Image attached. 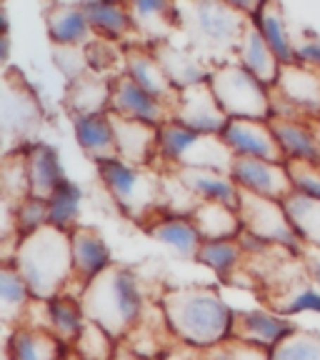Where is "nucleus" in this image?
Segmentation results:
<instances>
[{
  "instance_id": "0eeeda50",
  "label": "nucleus",
  "mask_w": 320,
  "mask_h": 360,
  "mask_svg": "<svg viewBox=\"0 0 320 360\" xmlns=\"http://www.w3.org/2000/svg\"><path fill=\"white\" fill-rule=\"evenodd\" d=\"M210 88L218 98L220 108L228 118H248V120H270V88H265L255 75H250L238 60L213 68L210 73Z\"/></svg>"
},
{
  "instance_id": "393cba45",
  "label": "nucleus",
  "mask_w": 320,
  "mask_h": 360,
  "mask_svg": "<svg viewBox=\"0 0 320 360\" xmlns=\"http://www.w3.org/2000/svg\"><path fill=\"white\" fill-rule=\"evenodd\" d=\"M143 231L153 238V240L163 243L165 248H170L175 255L186 260H196L198 250L203 245V238L198 233L193 218H186V215H168L160 213L153 223H148Z\"/></svg>"
},
{
  "instance_id": "4468645a",
  "label": "nucleus",
  "mask_w": 320,
  "mask_h": 360,
  "mask_svg": "<svg viewBox=\"0 0 320 360\" xmlns=\"http://www.w3.org/2000/svg\"><path fill=\"white\" fill-rule=\"evenodd\" d=\"M70 248H73V273H75L70 288H75V298H80V292L85 290V285L110 268L113 255L103 233L98 228H90V225H78L70 233ZM70 288H68V292H70Z\"/></svg>"
},
{
  "instance_id": "dca6fc26",
  "label": "nucleus",
  "mask_w": 320,
  "mask_h": 360,
  "mask_svg": "<svg viewBox=\"0 0 320 360\" xmlns=\"http://www.w3.org/2000/svg\"><path fill=\"white\" fill-rule=\"evenodd\" d=\"M128 8L138 43L151 48V51L158 48L160 43H168V40H175V35H180L175 3H165V0H135V3H128Z\"/></svg>"
},
{
  "instance_id": "39448f33",
  "label": "nucleus",
  "mask_w": 320,
  "mask_h": 360,
  "mask_svg": "<svg viewBox=\"0 0 320 360\" xmlns=\"http://www.w3.org/2000/svg\"><path fill=\"white\" fill-rule=\"evenodd\" d=\"M96 165L103 188L125 218L146 228L163 213V173L160 170L128 165L120 158L103 160Z\"/></svg>"
},
{
  "instance_id": "473e14b6",
  "label": "nucleus",
  "mask_w": 320,
  "mask_h": 360,
  "mask_svg": "<svg viewBox=\"0 0 320 360\" xmlns=\"http://www.w3.org/2000/svg\"><path fill=\"white\" fill-rule=\"evenodd\" d=\"M205 240H238L243 233V220L236 208H228L223 202H200L191 215Z\"/></svg>"
},
{
  "instance_id": "f257e3e1",
  "label": "nucleus",
  "mask_w": 320,
  "mask_h": 360,
  "mask_svg": "<svg viewBox=\"0 0 320 360\" xmlns=\"http://www.w3.org/2000/svg\"><path fill=\"white\" fill-rule=\"evenodd\" d=\"M160 310L178 343L208 350L233 338L236 313L215 288L183 285L160 292Z\"/></svg>"
},
{
  "instance_id": "bb28decb",
  "label": "nucleus",
  "mask_w": 320,
  "mask_h": 360,
  "mask_svg": "<svg viewBox=\"0 0 320 360\" xmlns=\"http://www.w3.org/2000/svg\"><path fill=\"white\" fill-rule=\"evenodd\" d=\"M268 308L283 318H293L300 313H320V290L313 285L308 273L295 276L276 288L263 290Z\"/></svg>"
},
{
  "instance_id": "aec40b11",
  "label": "nucleus",
  "mask_w": 320,
  "mask_h": 360,
  "mask_svg": "<svg viewBox=\"0 0 320 360\" xmlns=\"http://www.w3.org/2000/svg\"><path fill=\"white\" fill-rule=\"evenodd\" d=\"M45 28H48V38L56 48L85 51L96 40L83 3H51L45 8Z\"/></svg>"
},
{
  "instance_id": "9b49d317",
  "label": "nucleus",
  "mask_w": 320,
  "mask_h": 360,
  "mask_svg": "<svg viewBox=\"0 0 320 360\" xmlns=\"http://www.w3.org/2000/svg\"><path fill=\"white\" fill-rule=\"evenodd\" d=\"M173 120L191 130H198V133L223 135L231 118L223 112L210 83H198L180 90L178 103L173 108Z\"/></svg>"
},
{
  "instance_id": "5701e85b",
  "label": "nucleus",
  "mask_w": 320,
  "mask_h": 360,
  "mask_svg": "<svg viewBox=\"0 0 320 360\" xmlns=\"http://www.w3.org/2000/svg\"><path fill=\"white\" fill-rule=\"evenodd\" d=\"M173 173L186 183V188L200 202H223L236 210L241 205V188L231 173L213 168H183L173 170Z\"/></svg>"
},
{
  "instance_id": "7ed1b4c3",
  "label": "nucleus",
  "mask_w": 320,
  "mask_h": 360,
  "mask_svg": "<svg viewBox=\"0 0 320 360\" xmlns=\"http://www.w3.org/2000/svg\"><path fill=\"white\" fill-rule=\"evenodd\" d=\"M78 300L85 318L110 333L118 343L143 321L151 305L135 270L118 263H113L96 281H90Z\"/></svg>"
},
{
  "instance_id": "7c9ffc66",
  "label": "nucleus",
  "mask_w": 320,
  "mask_h": 360,
  "mask_svg": "<svg viewBox=\"0 0 320 360\" xmlns=\"http://www.w3.org/2000/svg\"><path fill=\"white\" fill-rule=\"evenodd\" d=\"M73 130H75V141H78L80 150H83L90 160L103 163V160L118 158L110 112L78 115V118H73Z\"/></svg>"
},
{
  "instance_id": "cd10ccee",
  "label": "nucleus",
  "mask_w": 320,
  "mask_h": 360,
  "mask_svg": "<svg viewBox=\"0 0 320 360\" xmlns=\"http://www.w3.org/2000/svg\"><path fill=\"white\" fill-rule=\"evenodd\" d=\"M25 155H28L30 198L48 200V198L68 180L65 173H63L60 155H58V150L53 146L40 143V141L25 146Z\"/></svg>"
},
{
  "instance_id": "2f4dec72",
  "label": "nucleus",
  "mask_w": 320,
  "mask_h": 360,
  "mask_svg": "<svg viewBox=\"0 0 320 360\" xmlns=\"http://www.w3.org/2000/svg\"><path fill=\"white\" fill-rule=\"evenodd\" d=\"M236 60L245 68L248 73L255 75L265 88H273V85L278 83V75H281L283 65L276 58V53L270 51V45L265 43V38L260 35V30L255 28L253 20H250L245 35H243Z\"/></svg>"
},
{
  "instance_id": "2eb2a0df",
  "label": "nucleus",
  "mask_w": 320,
  "mask_h": 360,
  "mask_svg": "<svg viewBox=\"0 0 320 360\" xmlns=\"http://www.w3.org/2000/svg\"><path fill=\"white\" fill-rule=\"evenodd\" d=\"M110 112H115L120 118L155 125V128L173 120V110L165 103H160L151 93H146L141 85H135L125 73L113 80Z\"/></svg>"
},
{
  "instance_id": "9d476101",
  "label": "nucleus",
  "mask_w": 320,
  "mask_h": 360,
  "mask_svg": "<svg viewBox=\"0 0 320 360\" xmlns=\"http://www.w3.org/2000/svg\"><path fill=\"white\" fill-rule=\"evenodd\" d=\"M270 96L288 105L290 120L318 123L320 120V70L300 63L283 65L278 83L270 88Z\"/></svg>"
},
{
  "instance_id": "4be33fe9",
  "label": "nucleus",
  "mask_w": 320,
  "mask_h": 360,
  "mask_svg": "<svg viewBox=\"0 0 320 360\" xmlns=\"http://www.w3.org/2000/svg\"><path fill=\"white\" fill-rule=\"evenodd\" d=\"M113 98V80L105 75H98L93 70H85L78 78L68 83L65 108L70 118L78 115H98V112H110Z\"/></svg>"
},
{
  "instance_id": "37998d69",
  "label": "nucleus",
  "mask_w": 320,
  "mask_h": 360,
  "mask_svg": "<svg viewBox=\"0 0 320 360\" xmlns=\"http://www.w3.org/2000/svg\"><path fill=\"white\" fill-rule=\"evenodd\" d=\"M196 360H270V350L231 338V340H225L215 348L198 350Z\"/></svg>"
},
{
  "instance_id": "6ab92c4d",
  "label": "nucleus",
  "mask_w": 320,
  "mask_h": 360,
  "mask_svg": "<svg viewBox=\"0 0 320 360\" xmlns=\"http://www.w3.org/2000/svg\"><path fill=\"white\" fill-rule=\"evenodd\" d=\"M295 330L298 328L293 326L290 318H283L270 308L243 310V313H236V323H233V338L236 340L258 345V348H265L270 353Z\"/></svg>"
},
{
  "instance_id": "c9c22d12",
  "label": "nucleus",
  "mask_w": 320,
  "mask_h": 360,
  "mask_svg": "<svg viewBox=\"0 0 320 360\" xmlns=\"http://www.w3.org/2000/svg\"><path fill=\"white\" fill-rule=\"evenodd\" d=\"M283 208L288 213V220L295 228L298 238L303 245L320 248V202L310 200V198L300 195L293 191L290 195L283 200Z\"/></svg>"
},
{
  "instance_id": "f704fd0d",
  "label": "nucleus",
  "mask_w": 320,
  "mask_h": 360,
  "mask_svg": "<svg viewBox=\"0 0 320 360\" xmlns=\"http://www.w3.org/2000/svg\"><path fill=\"white\" fill-rule=\"evenodd\" d=\"M85 323H88V318H85L78 298L58 295V298L48 300V330L65 345L75 343V338L80 335Z\"/></svg>"
},
{
  "instance_id": "c756f323",
  "label": "nucleus",
  "mask_w": 320,
  "mask_h": 360,
  "mask_svg": "<svg viewBox=\"0 0 320 360\" xmlns=\"http://www.w3.org/2000/svg\"><path fill=\"white\" fill-rule=\"evenodd\" d=\"M270 128L276 133L278 146L286 163H315L320 165V146L313 123L305 120H281L270 118Z\"/></svg>"
},
{
  "instance_id": "a211bd4d",
  "label": "nucleus",
  "mask_w": 320,
  "mask_h": 360,
  "mask_svg": "<svg viewBox=\"0 0 320 360\" xmlns=\"http://www.w3.org/2000/svg\"><path fill=\"white\" fill-rule=\"evenodd\" d=\"M125 75H128L135 85H141L146 93H151L153 98L165 103L170 110L175 108L180 90L170 83L163 65L158 63L155 53H153L151 48H146V45H128V48H125Z\"/></svg>"
},
{
  "instance_id": "412c9836",
  "label": "nucleus",
  "mask_w": 320,
  "mask_h": 360,
  "mask_svg": "<svg viewBox=\"0 0 320 360\" xmlns=\"http://www.w3.org/2000/svg\"><path fill=\"white\" fill-rule=\"evenodd\" d=\"M153 53H155L158 63L163 65L170 83L178 90H186L191 85L208 83L210 80L213 68L203 60L200 56H196L186 43L178 45L175 40H168V43H160L158 48H153Z\"/></svg>"
},
{
  "instance_id": "f3484780",
  "label": "nucleus",
  "mask_w": 320,
  "mask_h": 360,
  "mask_svg": "<svg viewBox=\"0 0 320 360\" xmlns=\"http://www.w3.org/2000/svg\"><path fill=\"white\" fill-rule=\"evenodd\" d=\"M110 120L113 133H115V150H118L120 160H125L128 165H138V168H155L160 128L120 118L115 112H110Z\"/></svg>"
},
{
  "instance_id": "b1692460",
  "label": "nucleus",
  "mask_w": 320,
  "mask_h": 360,
  "mask_svg": "<svg viewBox=\"0 0 320 360\" xmlns=\"http://www.w3.org/2000/svg\"><path fill=\"white\" fill-rule=\"evenodd\" d=\"M83 8L96 38L110 40V43L123 45V48L141 45L138 35H135L128 3H83Z\"/></svg>"
},
{
  "instance_id": "de8ad7c7",
  "label": "nucleus",
  "mask_w": 320,
  "mask_h": 360,
  "mask_svg": "<svg viewBox=\"0 0 320 360\" xmlns=\"http://www.w3.org/2000/svg\"><path fill=\"white\" fill-rule=\"evenodd\" d=\"M303 263H305V273L313 281V285L320 290V248H303Z\"/></svg>"
},
{
  "instance_id": "ea45409f",
  "label": "nucleus",
  "mask_w": 320,
  "mask_h": 360,
  "mask_svg": "<svg viewBox=\"0 0 320 360\" xmlns=\"http://www.w3.org/2000/svg\"><path fill=\"white\" fill-rule=\"evenodd\" d=\"M85 60H88V70L105 75L110 80L125 73V48L118 43H110V40H93L85 48Z\"/></svg>"
},
{
  "instance_id": "3c124183",
  "label": "nucleus",
  "mask_w": 320,
  "mask_h": 360,
  "mask_svg": "<svg viewBox=\"0 0 320 360\" xmlns=\"http://www.w3.org/2000/svg\"><path fill=\"white\" fill-rule=\"evenodd\" d=\"M3 360H11V358H8V355H3Z\"/></svg>"
},
{
  "instance_id": "423d86ee",
  "label": "nucleus",
  "mask_w": 320,
  "mask_h": 360,
  "mask_svg": "<svg viewBox=\"0 0 320 360\" xmlns=\"http://www.w3.org/2000/svg\"><path fill=\"white\" fill-rule=\"evenodd\" d=\"M236 155L225 146L220 135H205L186 125H160L158 133V165L155 170H183V168H213L231 173Z\"/></svg>"
},
{
  "instance_id": "f8f14e48",
  "label": "nucleus",
  "mask_w": 320,
  "mask_h": 360,
  "mask_svg": "<svg viewBox=\"0 0 320 360\" xmlns=\"http://www.w3.org/2000/svg\"><path fill=\"white\" fill-rule=\"evenodd\" d=\"M223 143L236 158H255L268 163H286L278 138L270 128V120L233 118L223 130Z\"/></svg>"
},
{
  "instance_id": "79ce46f5",
  "label": "nucleus",
  "mask_w": 320,
  "mask_h": 360,
  "mask_svg": "<svg viewBox=\"0 0 320 360\" xmlns=\"http://www.w3.org/2000/svg\"><path fill=\"white\" fill-rule=\"evenodd\" d=\"M270 360H320V333L295 330L278 345Z\"/></svg>"
},
{
  "instance_id": "6e6552de",
  "label": "nucleus",
  "mask_w": 320,
  "mask_h": 360,
  "mask_svg": "<svg viewBox=\"0 0 320 360\" xmlns=\"http://www.w3.org/2000/svg\"><path fill=\"white\" fill-rule=\"evenodd\" d=\"M3 138L6 148L3 155L30 146L35 130L43 125V105H40L35 90L23 78L20 70L8 68L3 73Z\"/></svg>"
},
{
  "instance_id": "e433bc0d",
  "label": "nucleus",
  "mask_w": 320,
  "mask_h": 360,
  "mask_svg": "<svg viewBox=\"0 0 320 360\" xmlns=\"http://www.w3.org/2000/svg\"><path fill=\"white\" fill-rule=\"evenodd\" d=\"M0 188H3V202H11V205H20L23 200L30 198L25 148L3 155V163H0Z\"/></svg>"
},
{
  "instance_id": "c85d7f7f",
  "label": "nucleus",
  "mask_w": 320,
  "mask_h": 360,
  "mask_svg": "<svg viewBox=\"0 0 320 360\" xmlns=\"http://www.w3.org/2000/svg\"><path fill=\"white\" fill-rule=\"evenodd\" d=\"M70 345L58 340L51 330L18 326L8 333L6 355L11 360H63Z\"/></svg>"
},
{
  "instance_id": "a878e982",
  "label": "nucleus",
  "mask_w": 320,
  "mask_h": 360,
  "mask_svg": "<svg viewBox=\"0 0 320 360\" xmlns=\"http://www.w3.org/2000/svg\"><path fill=\"white\" fill-rule=\"evenodd\" d=\"M250 20L270 45V51L276 53L281 65H293L295 63V33L286 18V8L281 3H260Z\"/></svg>"
},
{
  "instance_id": "72a5a7b5",
  "label": "nucleus",
  "mask_w": 320,
  "mask_h": 360,
  "mask_svg": "<svg viewBox=\"0 0 320 360\" xmlns=\"http://www.w3.org/2000/svg\"><path fill=\"white\" fill-rule=\"evenodd\" d=\"M33 300L35 298L28 283L23 281L20 273L13 268V263H3V268H0V315H3L8 330L23 326V318H25Z\"/></svg>"
},
{
  "instance_id": "ddd939ff",
  "label": "nucleus",
  "mask_w": 320,
  "mask_h": 360,
  "mask_svg": "<svg viewBox=\"0 0 320 360\" xmlns=\"http://www.w3.org/2000/svg\"><path fill=\"white\" fill-rule=\"evenodd\" d=\"M233 180L243 193L283 202L293 193L290 175L286 163H268L255 158H236L231 168Z\"/></svg>"
},
{
  "instance_id": "49530a36",
  "label": "nucleus",
  "mask_w": 320,
  "mask_h": 360,
  "mask_svg": "<svg viewBox=\"0 0 320 360\" xmlns=\"http://www.w3.org/2000/svg\"><path fill=\"white\" fill-rule=\"evenodd\" d=\"M295 63L320 70V35L313 30H303L300 38L295 35Z\"/></svg>"
},
{
  "instance_id": "c03bdc74",
  "label": "nucleus",
  "mask_w": 320,
  "mask_h": 360,
  "mask_svg": "<svg viewBox=\"0 0 320 360\" xmlns=\"http://www.w3.org/2000/svg\"><path fill=\"white\" fill-rule=\"evenodd\" d=\"M48 225V200L40 198H28L20 205H15V236L28 238L33 233H38L40 228Z\"/></svg>"
},
{
  "instance_id": "8fccbe9b",
  "label": "nucleus",
  "mask_w": 320,
  "mask_h": 360,
  "mask_svg": "<svg viewBox=\"0 0 320 360\" xmlns=\"http://www.w3.org/2000/svg\"><path fill=\"white\" fill-rule=\"evenodd\" d=\"M313 128H315V135H318V146H320V120H318V123H313Z\"/></svg>"
},
{
  "instance_id": "1a4fd4ad",
  "label": "nucleus",
  "mask_w": 320,
  "mask_h": 360,
  "mask_svg": "<svg viewBox=\"0 0 320 360\" xmlns=\"http://www.w3.org/2000/svg\"><path fill=\"white\" fill-rule=\"evenodd\" d=\"M238 215L243 220V231L255 236L258 240L268 243V245L288 248L293 253L303 255V240L298 238L295 228L288 220V213L283 208V202L268 200V198L250 195V193L241 191V205H238Z\"/></svg>"
},
{
  "instance_id": "58836bf2",
  "label": "nucleus",
  "mask_w": 320,
  "mask_h": 360,
  "mask_svg": "<svg viewBox=\"0 0 320 360\" xmlns=\"http://www.w3.org/2000/svg\"><path fill=\"white\" fill-rule=\"evenodd\" d=\"M196 260L218 273L223 281H231L233 273H238V268L245 260V253L238 240H205L198 250Z\"/></svg>"
},
{
  "instance_id": "f03ea898",
  "label": "nucleus",
  "mask_w": 320,
  "mask_h": 360,
  "mask_svg": "<svg viewBox=\"0 0 320 360\" xmlns=\"http://www.w3.org/2000/svg\"><path fill=\"white\" fill-rule=\"evenodd\" d=\"M180 35L196 56L210 68H220L238 58V48L250 25V15L238 3L225 0H193L175 3Z\"/></svg>"
},
{
  "instance_id": "4c0bfd02",
  "label": "nucleus",
  "mask_w": 320,
  "mask_h": 360,
  "mask_svg": "<svg viewBox=\"0 0 320 360\" xmlns=\"http://www.w3.org/2000/svg\"><path fill=\"white\" fill-rule=\"evenodd\" d=\"M80 205H83V191L73 180H65L51 198H48V225L58 231L73 233L80 225Z\"/></svg>"
},
{
  "instance_id": "20e7f679",
  "label": "nucleus",
  "mask_w": 320,
  "mask_h": 360,
  "mask_svg": "<svg viewBox=\"0 0 320 360\" xmlns=\"http://www.w3.org/2000/svg\"><path fill=\"white\" fill-rule=\"evenodd\" d=\"M11 263L28 283L35 300H53L65 295L75 278L70 233L45 225L33 236L18 240Z\"/></svg>"
},
{
  "instance_id": "09e8293b",
  "label": "nucleus",
  "mask_w": 320,
  "mask_h": 360,
  "mask_svg": "<svg viewBox=\"0 0 320 360\" xmlns=\"http://www.w3.org/2000/svg\"><path fill=\"white\" fill-rule=\"evenodd\" d=\"M63 360H83V358H80L78 353H73V350H68V353H65V358H63Z\"/></svg>"
},
{
  "instance_id": "a18cd8bd",
  "label": "nucleus",
  "mask_w": 320,
  "mask_h": 360,
  "mask_svg": "<svg viewBox=\"0 0 320 360\" xmlns=\"http://www.w3.org/2000/svg\"><path fill=\"white\" fill-rule=\"evenodd\" d=\"M293 191L320 202V165L315 163H286Z\"/></svg>"
},
{
  "instance_id": "a19ab883",
  "label": "nucleus",
  "mask_w": 320,
  "mask_h": 360,
  "mask_svg": "<svg viewBox=\"0 0 320 360\" xmlns=\"http://www.w3.org/2000/svg\"><path fill=\"white\" fill-rule=\"evenodd\" d=\"M118 340L108 330H103L96 323H85L80 335L75 338V343L70 345L73 353H78L83 360H115L118 353Z\"/></svg>"
}]
</instances>
